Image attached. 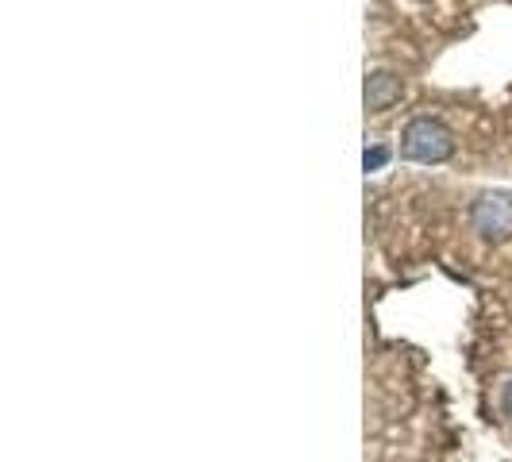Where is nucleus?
I'll return each instance as SVG.
<instances>
[{"instance_id": "nucleus-4", "label": "nucleus", "mask_w": 512, "mask_h": 462, "mask_svg": "<svg viewBox=\"0 0 512 462\" xmlns=\"http://www.w3.org/2000/svg\"><path fill=\"white\" fill-rule=\"evenodd\" d=\"M385 162H389V147H370V151L362 154V170H366V174L382 170Z\"/></svg>"}, {"instance_id": "nucleus-5", "label": "nucleus", "mask_w": 512, "mask_h": 462, "mask_svg": "<svg viewBox=\"0 0 512 462\" xmlns=\"http://www.w3.org/2000/svg\"><path fill=\"white\" fill-rule=\"evenodd\" d=\"M501 405H505V412L512 416V382L505 385V397H501Z\"/></svg>"}, {"instance_id": "nucleus-3", "label": "nucleus", "mask_w": 512, "mask_h": 462, "mask_svg": "<svg viewBox=\"0 0 512 462\" xmlns=\"http://www.w3.org/2000/svg\"><path fill=\"white\" fill-rule=\"evenodd\" d=\"M401 93H405V81H401L397 74L378 70V74L366 77V108H370V112H385V108H393V104L401 101Z\"/></svg>"}, {"instance_id": "nucleus-2", "label": "nucleus", "mask_w": 512, "mask_h": 462, "mask_svg": "<svg viewBox=\"0 0 512 462\" xmlns=\"http://www.w3.org/2000/svg\"><path fill=\"white\" fill-rule=\"evenodd\" d=\"M470 224L489 243H505L512 239V193H482L470 208Z\"/></svg>"}, {"instance_id": "nucleus-1", "label": "nucleus", "mask_w": 512, "mask_h": 462, "mask_svg": "<svg viewBox=\"0 0 512 462\" xmlns=\"http://www.w3.org/2000/svg\"><path fill=\"white\" fill-rule=\"evenodd\" d=\"M401 154L409 162H424V166H436V162H447L455 154V139L451 131L443 128L432 116H416L409 120V128L401 135Z\"/></svg>"}]
</instances>
